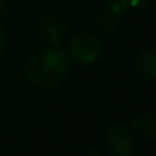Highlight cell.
I'll return each mask as SVG.
<instances>
[{"label": "cell", "mask_w": 156, "mask_h": 156, "mask_svg": "<svg viewBox=\"0 0 156 156\" xmlns=\"http://www.w3.org/2000/svg\"><path fill=\"white\" fill-rule=\"evenodd\" d=\"M69 55L59 47L44 49L35 54L25 66V79L39 89L52 87L69 74Z\"/></svg>", "instance_id": "6da1fadb"}, {"label": "cell", "mask_w": 156, "mask_h": 156, "mask_svg": "<svg viewBox=\"0 0 156 156\" xmlns=\"http://www.w3.org/2000/svg\"><path fill=\"white\" fill-rule=\"evenodd\" d=\"M104 41L96 34L81 32L69 42V55L82 66H92L102 57Z\"/></svg>", "instance_id": "7a4b0ae2"}, {"label": "cell", "mask_w": 156, "mask_h": 156, "mask_svg": "<svg viewBox=\"0 0 156 156\" xmlns=\"http://www.w3.org/2000/svg\"><path fill=\"white\" fill-rule=\"evenodd\" d=\"M104 143L112 156H129L134 151V138L124 124L109 126L104 134Z\"/></svg>", "instance_id": "3957f363"}, {"label": "cell", "mask_w": 156, "mask_h": 156, "mask_svg": "<svg viewBox=\"0 0 156 156\" xmlns=\"http://www.w3.org/2000/svg\"><path fill=\"white\" fill-rule=\"evenodd\" d=\"M124 10L126 9L122 7L121 0H106L104 7L101 10V15H99V29L106 32L112 30L119 24Z\"/></svg>", "instance_id": "277c9868"}, {"label": "cell", "mask_w": 156, "mask_h": 156, "mask_svg": "<svg viewBox=\"0 0 156 156\" xmlns=\"http://www.w3.org/2000/svg\"><path fill=\"white\" fill-rule=\"evenodd\" d=\"M134 71L139 79L143 81H154L156 77V52L154 49H148L144 51L134 62Z\"/></svg>", "instance_id": "5b68a950"}, {"label": "cell", "mask_w": 156, "mask_h": 156, "mask_svg": "<svg viewBox=\"0 0 156 156\" xmlns=\"http://www.w3.org/2000/svg\"><path fill=\"white\" fill-rule=\"evenodd\" d=\"M41 34L47 42L61 44L64 39V25L57 17H45L41 22Z\"/></svg>", "instance_id": "8992f818"}, {"label": "cell", "mask_w": 156, "mask_h": 156, "mask_svg": "<svg viewBox=\"0 0 156 156\" xmlns=\"http://www.w3.org/2000/svg\"><path fill=\"white\" fill-rule=\"evenodd\" d=\"M133 129H136V131L143 136L154 138L156 136V121H154V118H153V114H149V112L138 114L133 119Z\"/></svg>", "instance_id": "52a82bcc"}, {"label": "cell", "mask_w": 156, "mask_h": 156, "mask_svg": "<svg viewBox=\"0 0 156 156\" xmlns=\"http://www.w3.org/2000/svg\"><path fill=\"white\" fill-rule=\"evenodd\" d=\"M149 0H121V4L124 9H138L141 5L148 4Z\"/></svg>", "instance_id": "ba28073f"}, {"label": "cell", "mask_w": 156, "mask_h": 156, "mask_svg": "<svg viewBox=\"0 0 156 156\" xmlns=\"http://www.w3.org/2000/svg\"><path fill=\"white\" fill-rule=\"evenodd\" d=\"M5 44H7V35H5V32L0 29V52L5 49Z\"/></svg>", "instance_id": "9c48e42d"}, {"label": "cell", "mask_w": 156, "mask_h": 156, "mask_svg": "<svg viewBox=\"0 0 156 156\" xmlns=\"http://www.w3.org/2000/svg\"><path fill=\"white\" fill-rule=\"evenodd\" d=\"M2 9H4V2L0 0V12H2Z\"/></svg>", "instance_id": "30bf717a"}]
</instances>
